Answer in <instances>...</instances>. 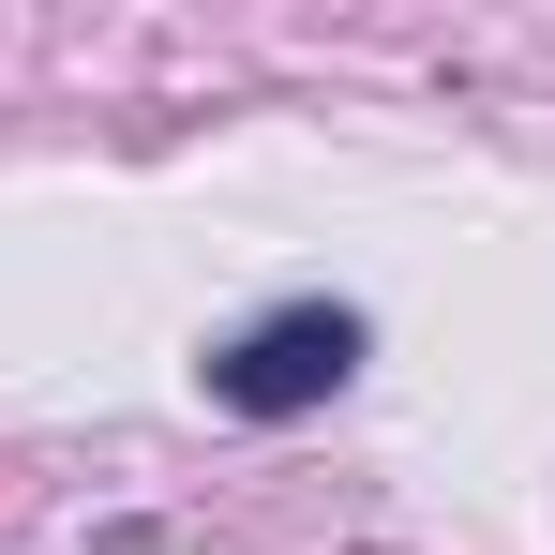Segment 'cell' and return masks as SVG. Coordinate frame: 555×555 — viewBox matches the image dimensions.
I'll return each instance as SVG.
<instances>
[{
  "mask_svg": "<svg viewBox=\"0 0 555 555\" xmlns=\"http://www.w3.org/2000/svg\"><path fill=\"white\" fill-rule=\"evenodd\" d=\"M361 375V315L346 300H300L271 331H241L225 361H210V405H241V421H300V405H331Z\"/></svg>",
  "mask_w": 555,
  "mask_h": 555,
  "instance_id": "cell-1",
  "label": "cell"
}]
</instances>
